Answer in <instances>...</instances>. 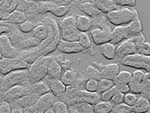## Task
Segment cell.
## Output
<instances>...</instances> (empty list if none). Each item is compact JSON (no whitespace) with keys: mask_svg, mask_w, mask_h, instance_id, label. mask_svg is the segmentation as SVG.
<instances>
[{"mask_svg":"<svg viewBox=\"0 0 150 113\" xmlns=\"http://www.w3.org/2000/svg\"><path fill=\"white\" fill-rule=\"evenodd\" d=\"M43 23L47 26L48 35L46 38L36 48L41 54V56H46L52 53L57 49V46L61 39V35L57 23L52 18H45Z\"/></svg>","mask_w":150,"mask_h":113,"instance_id":"obj_1","label":"cell"},{"mask_svg":"<svg viewBox=\"0 0 150 113\" xmlns=\"http://www.w3.org/2000/svg\"><path fill=\"white\" fill-rule=\"evenodd\" d=\"M57 99H60L64 101L67 105L85 102L91 104H95L98 101L101 100L100 94L96 91H88L85 89L83 90H72L67 89L65 92L60 97H57Z\"/></svg>","mask_w":150,"mask_h":113,"instance_id":"obj_2","label":"cell"},{"mask_svg":"<svg viewBox=\"0 0 150 113\" xmlns=\"http://www.w3.org/2000/svg\"><path fill=\"white\" fill-rule=\"evenodd\" d=\"M108 21L113 25H124L132 20L138 18L139 14L137 11L130 9V7H119L114 11L106 13Z\"/></svg>","mask_w":150,"mask_h":113,"instance_id":"obj_3","label":"cell"},{"mask_svg":"<svg viewBox=\"0 0 150 113\" xmlns=\"http://www.w3.org/2000/svg\"><path fill=\"white\" fill-rule=\"evenodd\" d=\"M27 84H30L27 69L11 70L6 75H4L0 84V91L4 92L14 85Z\"/></svg>","mask_w":150,"mask_h":113,"instance_id":"obj_4","label":"cell"},{"mask_svg":"<svg viewBox=\"0 0 150 113\" xmlns=\"http://www.w3.org/2000/svg\"><path fill=\"white\" fill-rule=\"evenodd\" d=\"M50 58L51 57L50 55L42 56L36 59L32 64L29 65L27 70L30 84H34L44 79L47 76V66Z\"/></svg>","mask_w":150,"mask_h":113,"instance_id":"obj_5","label":"cell"},{"mask_svg":"<svg viewBox=\"0 0 150 113\" xmlns=\"http://www.w3.org/2000/svg\"><path fill=\"white\" fill-rule=\"evenodd\" d=\"M61 38L67 41H77L80 31L76 26V17L69 16L59 23Z\"/></svg>","mask_w":150,"mask_h":113,"instance_id":"obj_6","label":"cell"},{"mask_svg":"<svg viewBox=\"0 0 150 113\" xmlns=\"http://www.w3.org/2000/svg\"><path fill=\"white\" fill-rule=\"evenodd\" d=\"M120 62L125 66L143 70L147 72L150 71V56L142 55L140 53L135 52L125 56L120 60Z\"/></svg>","mask_w":150,"mask_h":113,"instance_id":"obj_7","label":"cell"},{"mask_svg":"<svg viewBox=\"0 0 150 113\" xmlns=\"http://www.w3.org/2000/svg\"><path fill=\"white\" fill-rule=\"evenodd\" d=\"M32 92H33L32 84L17 85L4 92V100L9 103H11L23 96H25Z\"/></svg>","mask_w":150,"mask_h":113,"instance_id":"obj_8","label":"cell"},{"mask_svg":"<svg viewBox=\"0 0 150 113\" xmlns=\"http://www.w3.org/2000/svg\"><path fill=\"white\" fill-rule=\"evenodd\" d=\"M90 37L93 43L96 45H101L104 43L110 42L112 30L109 26L106 27H96L91 29Z\"/></svg>","mask_w":150,"mask_h":113,"instance_id":"obj_9","label":"cell"},{"mask_svg":"<svg viewBox=\"0 0 150 113\" xmlns=\"http://www.w3.org/2000/svg\"><path fill=\"white\" fill-rule=\"evenodd\" d=\"M0 50L3 55V58H16L19 49L12 45L10 38L6 33H4L0 36Z\"/></svg>","mask_w":150,"mask_h":113,"instance_id":"obj_10","label":"cell"},{"mask_svg":"<svg viewBox=\"0 0 150 113\" xmlns=\"http://www.w3.org/2000/svg\"><path fill=\"white\" fill-rule=\"evenodd\" d=\"M56 100L57 97L51 91H48L41 95L37 103L35 104L36 113H44L46 110L53 106Z\"/></svg>","mask_w":150,"mask_h":113,"instance_id":"obj_11","label":"cell"},{"mask_svg":"<svg viewBox=\"0 0 150 113\" xmlns=\"http://www.w3.org/2000/svg\"><path fill=\"white\" fill-rule=\"evenodd\" d=\"M57 49L64 54H76L84 51V48L78 43V41H67L60 39Z\"/></svg>","mask_w":150,"mask_h":113,"instance_id":"obj_12","label":"cell"},{"mask_svg":"<svg viewBox=\"0 0 150 113\" xmlns=\"http://www.w3.org/2000/svg\"><path fill=\"white\" fill-rule=\"evenodd\" d=\"M135 52H137L136 47L134 44V42L132 41L131 38H129L122 41L120 44H118V46L116 47V51H115V58L121 60L125 56H128Z\"/></svg>","mask_w":150,"mask_h":113,"instance_id":"obj_13","label":"cell"},{"mask_svg":"<svg viewBox=\"0 0 150 113\" xmlns=\"http://www.w3.org/2000/svg\"><path fill=\"white\" fill-rule=\"evenodd\" d=\"M131 38V35L129 33V30L127 28V25H118L115 27L112 30V34H111V40L110 42L114 45H118L122 41Z\"/></svg>","mask_w":150,"mask_h":113,"instance_id":"obj_14","label":"cell"},{"mask_svg":"<svg viewBox=\"0 0 150 113\" xmlns=\"http://www.w3.org/2000/svg\"><path fill=\"white\" fill-rule=\"evenodd\" d=\"M40 96L41 95H38V94H37L35 92L27 94L25 96H23L21 97L16 99L15 101L10 103L11 107H12V106H18V107H21V108L23 109L26 106L32 105V104H36Z\"/></svg>","mask_w":150,"mask_h":113,"instance_id":"obj_15","label":"cell"},{"mask_svg":"<svg viewBox=\"0 0 150 113\" xmlns=\"http://www.w3.org/2000/svg\"><path fill=\"white\" fill-rule=\"evenodd\" d=\"M40 57H42V56L38 52L37 48L33 47V48H30L29 50H20L19 49L16 58H18L22 60H23L24 62H26L28 65H30Z\"/></svg>","mask_w":150,"mask_h":113,"instance_id":"obj_16","label":"cell"},{"mask_svg":"<svg viewBox=\"0 0 150 113\" xmlns=\"http://www.w3.org/2000/svg\"><path fill=\"white\" fill-rule=\"evenodd\" d=\"M45 11H46V12H50L56 17L62 18L69 12V7L57 4L53 1H46L45 2Z\"/></svg>","mask_w":150,"mask_h":113,"instance_id":"obj_17","label":"cell"},{"mask_svg":"<svg viewBox=\"0 0 150 113\" xmlns=\"http://www.w3.org/2000/svg\"><path fill=\"white\" fill-rule=\"evenodd\" d=\"M44 80L49 85L50 91H51L56 97H60L63 95L66 90V85L60 80V79H55V78H50L48 77H44Z\"/></svg>","mask_w":150,"mask_h":113,"instance_id":"obj_18","label":"cell"},{"mask_svg":"<svg viewBox=\"0 0 150 113\" xmlns=\"http://www.w3.org/2000/svg\"><path fill=\"white\" fill-rule=\"evenodd\" d=\"M63 68L60 65V64L57 61L56 58L51 57L48 63L47 66V76L48 77L50 78H55V79H60L62 74H63Z\"/></svg>","mask_w":150,"mask_h":113,"instance_id":"obj_19","label":"cell"},{"mask_svg":"<svg viewBox=\"0 0 150 113\" xmlns=\"http://www.w3.org/2000/svg\"><path fill=\"white\" fill-rule=\"evenodd\" d=\"M26 19H28V17L23 11H19V10H15L12 12H11L10 14L3 17L1 20L6 23H9L11 24L18 25Z\"/></svg>","mask_w":150,"mask_h":113,"instance_id":"obj_20","label":"cell"},{"mask_svg":"<svg viewBox=\"0 0 150 113\" xmlns=\"http://www.w3.org/2000/svg\"><path fill=\"white\" fill-rule=\"evenodd\" d=\"M119 71H120V67L118 64H109L107 65L102 66V68L100 69V76L101 78L113 80Z\"/></svg>","mask_w":150,"mask_h":113,"instance_id":"obj_21","label":"cell"},{"mask_svg":"<svg viewBox=\"0 0 150 113\" xmlns=\"http://www.w3.org/2000/svg\"><path fill=\"white\" fill-rule=\"evenodd\" d=\"M102 13L106 14L108 12L114 11L119 6H117L113 0H91L90 1Z\"/></svg>","mask_w":150,"mask_h":113,"instance_id":"obj_22","label":"cell"},{"mask_svg":"<svg viewBox=\"0 0 150 113\" xmlns=\"http://www.w3.org/2000/svg\"><path fill=\"white\" fill-rule=\"evenodd\" d=\"M78 9L83 12L86 16L91 18H95L97 16H99L100 14H102V12L91 3V2H83L81 3L78 5Z\"/></svg>","mask_w":150,"mask_h":113,"instance_id":"obj_23","label":"cell"},{"mask_svg":"<svg viewBox=\"0 0 150 113\" xmlns=\"http://www.w3.org/2000/svg\"><path fill=\"white\" fill-rule=\"evenodd\" d=\"M149 99L140 95L135 104L132 106V112H149Z\"/></svg>","mask_w":150,"mask_h":113,"instance_id":"obj_24","label":"cell"},{"mask_svg":"<svg viewBox=\"0 0 150 113\" xmlns=\"http://www.w3.org/2000/svg\"><path fill=\"white\" fill-rule=\"evenodd\" d=\"M76 26L80 31L87 32L93 27V19L88 16H77L76 17Z\"/></svg>","mask_w":150,"mask_h":113,"instance_id":"obj_25","label":"cell"},{"mask_svg":"<svg viewBox=\"0 0 150 113\" xmlns=\"http://www.w3.org/2000/svg\"><path fill=\"white\" fill-rule=\"evenodd\" d=\"M100 52L102 55L108 60H113L115 58V51H116V46L112 44L111 42H107L103 45H99Z\"/></svg>","mask_w":150,"mask_h":113,"instance_id":"obj_26","label":"cell"},{"mask_svg":"<svg viewBox=\"0 0 150 113\" xmlns=\"http://www.w3.org/2000/svg\"><path fill=\"white\" fill-rule=\"evenodd\" d=\"M79 78V74L70 69L65 70L63 71V74L60 77V80L66 86L72 85L76 83V81Z\"/></svg>","mask_w":150,"mask_h":113,"instance_id":"obj_27","label":"cell"},{"mask_svg":"<svg viewBox=\"0 0 150 113\" xmlns=\"http://www.w3.org/2000/svg\"><path fill=\"white\" fill-rule=\"evenodd\" d=\"M18 0H4L0 4V13L2 17H4L13 11H15L18 7Z\"/></svg>","mask_w":150,"mask_h":113,"instance_id":"obj_28","label":"cell"},{"mask_svg":"<svg viewBox=\"0 0 150 113\" xmlns=\"http://www.w3.org/2000/svg\"><path fill=\"white\" fill-rule=\"evenodd\" d=\"M33 38H35L36 39H38V41L42 42L44 40L48 35V29L47 26L44 23H39L37 24L35 26V28L31 31V32L30 33Z\"/></svg>","mask_w":150,"mask_h":113,"instance_id":"obj_29","label":"cell"},{"mask_svg":"<svg viewBox=\"0 0 150 113\" xmlns=\"http://www.w3.org/2000/svg\"><path fill=\"white\" fill-rule=\"evenodd\" d=\"M131 76H132V73L127 71V70H122V71H119L118 74L114 77L113 79V82L115 85L117 86H121V85H128L131 79Z\"/></svg>","mask_w":150,"mask_h":113,"instance_id":"obj_30","label":"cell"},{"mask_svg":"<svg viewBox=\"0 0 150 113\" xmlns=\"http://www.w3.org/2000/svg\"><path fill=\"white\" fill-rule=\"evenodd\" d=\"M113 107V104L110 101L100 100L95 104H93V109L95 113H108L110 112Z\"/></svg>","mask_w":150,"mask_h":113,"instance_id":"obj_31","label":"cell"},{"mask_svg":"<svg viewBox=\"0 0 150 113\" xmlns=\"http://www.w3.org/2000/svg\"><path fill=\"white\" fill-rule=\"evenodd\" d=\"M126 25H127V28L129 30L131 37H133V36L138 34L139 32H142V23L141 22L140 18L132 20L131 22L127 23Z\"/></svg>","mask_w":150,"mask_h":113,"instance_id":"obj_32","label":"cell"},{"mask_svg":"<svg viewBox=\"0 0 150 113\" xmlns=\"http://www.w3.org/2000/svg\"><path fill=\"white\" fill-rule=\"evenodd\" d=\"M41 42L38 41V39H36L35 38H33L31 35H28L21 43H19L17 45L18 49H23V48H26V49H30V48H33V47H37L38 45H39Z\"/></svg>","mask_w":150,"mask_h":113,"instance_id":"obj_33","label":"cell"},{"mask_svg":"<svg viewBox=\"0 0 150 113\" xmlns=\"http://www.w3.org/2000/svg\"><path fill=\"white\" fill-rule=\"evenodd\" d=\"M113 85H115L113 80L106 79V78H100L97 81V88H96V92L102 94L103 92H104V91L108 90L109 88H111Z\"/></svg>","mask_w":150,"mask_h":113,"instance_id":"obj_34","label":"cell"},{"mask_svg":"<svg viewBox=\"0 0 150 113\" xmlns=\"http://www.w3.org/2000/svg\"><path fill=\"white\" fill-rule=\"evenodd\" d=\"M32 89H33V92H35L38 95H43L44 93L50 91L49 85L44 79L32 84Z\"/></svg>","mask_w":150,"mask_h":113,"instance_id":"obj_35","label":"cell"},{"mask_svg":"<svg viewBox=\"0 0 150 113\" xmlns=\"http://www.w3.org/2000/svg\"><path fill=\"white\" fill-rule=\"evenodd\" d=\"M85 77L87 79H96L99 80L101 78L100 76V70L93 65H88L86 68Z\"/></svg>","mask_w":150,"mask_h":113,"instance_id":"obj_36","label":"cell"},{"mask_svg":"<svg viewBox=\"0 0 150 113\" xmlns=\"http://www.w3.org/2000/svg\"><path fill=\"white\" fill-rule=\"evenodd\" d=\"M77 41H78V43L80 45L84 48V50H88L92 45L91 38H90L89 35L86 31H81L80 32V35H79V38H78Z\"/></svg>","mask_w":150,"mask_h":113,"instance_id":"obj_37","label":"cell"},{"mask_svg":"<svg viewBox=\"0 0 150 113\" xmlns=\"http://www.w3.org/2000/svg\"><path fill=\"white\" fill-rule=\"evenodd\" d=\"M111 113H131L132 107L126 104L125 103H121L117 104H113V107L110 111Z\"/></svg>","mask_w":150,"mask_h":113,"instance_id":"obj_38","label":"cell"},{"mask_svg":"<svg viewBox=\"0 0 150 113\" xmlns=\"http://www.w3.org/2000/svg\"><path fill=\"white\" fill-rule=\"evenodd\" d=\"M37 25V23L29 19H26L24 20L23 22H22L21 23L18 24V28L23 33H26V34H29L31 32V31L35 28V26Z\"/></svg>","mask_w":150,"mask_h":113,"instance_id":"obj_39","label":"cell"},{"mask_svg":"<svg viewBox=\"0 0 150 113\" xmlns=\"http://www.w3.org/2000/svg\"><path fill=\"white\" fill-rule=\"evenodd\" d=\"M11 70H11V58H2L0 59V73L3 75H6Z\"/></svg>","mask_w":150,"mask_h":113,"instance_id":"obj_40","label":"cell"},{"mask_svg":"<svg viewBox=\"0 0 150 113\" xmlns=\"http://www.w3.org/2000/svg\"><path fill=\"white\" fill-rule=\"evenodd\" d=\"M11 70H23V69H27L29 67V65L22 60L18 58H11Z\"/></svg>","mask_w":150,"mask_h":113,"instance_id":"obj_41","label":"cell"},{"mask_svg":"<svg viewBox=\"0 0 150 113\" xmlns=\"http://www.w3.org/2000/svg\"><path fill=\"white\" fill-rule=\"evenodd\" d=\"M73 104L76 107L78 113H94L93 104H91L81 102V103Z\"/></svg>","mask_w":150,"mask_h":113,"instance_id":"obj_42","label":"cell"},{"mask_svg":"<svg viewBox=\"0 0 150 113\" xmlns=\"http://www.w3.org/2000/svg\"><path fill=\"white\" fill-rule=\"evenodd\" d=\"M120 91V89H119V86L117 85H113L111 88H109L108 90H107L106 91L103 92L102 94H100V97H101V100H103V101H110L111 97L117 92Z\"/></svg>","mask_w":150,"mask_h":113,"instance_id":"obj_43","label":"cell"},{"mask_svg":"<svg viewBox=\"0 0 150 113\" xmlns=\"http://www.w3.org/2000/svg\"><path fill=\"white\" fill-rule=\"evenodd\" d=\"M55 113H68V105L64 101L57 99L52 106Z\"/></svg>","mask_w":150,"mask_h":113,"instance_id":"obj_44","label":"cell"},{"mask_svg":"<svg viewBox=\"0 0 150 113\" xmlns=\"http://www.w3.org/2000/svg\"><path fill=\"white\" fill-rule=\"evenodd\" d=\"M139 96L138 94H135V93H133V92H128V93H125L124 94V97H123V103H125L126 104H128L129 106H133L136 100L138 99Z\"/></svg>","mask_w":150,"mask_h":113,"instance_id":"obj_45","label":"cell"},{"mask_svg":"<svg viewBox=\"0 0 150 113\" xmlns=\"http://www.w3.org/2000/svg\"><path fill=\"white\" fill-rule=\"evenodd\" d=\"M131 39H132V41L134 42V44L135 45L136 50L138 49V47L142 45V44H143L145 41H147L145 36L142 34V32H139L138 34H136V35L131 37Z\"/></svg>","mask_w":150,"mask_h":113,"instance_id":"obj_46","label":"cell"},{"mask_svg":"<svg viewBox=\"0 0 150 113\" xmlns=\"http://www.w3.org/2000/svg\"><path fill=\"white\" fill-rule=\"evenodd\" d=\"M119 7H134L136 4L135 0H113Z\"/></svg>","mask_w":150,"mask_h":113,"instance_id":"obj_47","label":"cell"},{"mask_svg":"<svg viewBox=\"0 0 150 113\" xmlns=\"http://www.w3.org/2000/svg\"><path fill=\"white\" fill-rule=\"evenodd\" d=\"M137 53H140L142 55H146L149 56L150 55V44L149 42L145 41L143 44L140 45L137 49Z\"/></svg>","mask_w":150,"mask_h":113,"instance_id":"obj_48","label":"cell"},{"mask_svg":"<svg viewBox=\"0 0 150 113\" xmlns=\"http://www.w3.org/2000/svg\"><path fill=\"white\" fill-rule=\"evenodd\" d=\"M97 81L96 79H87L84 85V89L88 91H96L97 88Z\"/></svg>","mask_w":150,"mask_h":113,"instance_id":"obj_49","label":"cell"},{"mask_svg":"<svg viewBox=\"0 0 150 113\" xmlns=\"http://www.w3.org/2000/svg\"><path fill=\"white\" fill-rule=\"evenodd\" d=\"M123 97H124V94L122 92H117L115 93L110 99V102L113 104H121L123 103Z\"/></svg>","mask_w":150,"mask_h":113,"instance_id":"obj_50","label":"cell"},{"mask_svg":"<svg viewBox=\"0 0 150 113\" xmlns=\"http://www.w3.org/2000/svg\"><path fill=\"white\" fill-rule=\"evenodd\" d=\"M15 25V24H11L9 23L4 22L3 20H0V36L4 33H7L11 29V27Z\"/></svg>","mask_w":150,"mask_h":113,"instance_id":"obj_51","label":"cell"},{"mask_svg":"<svg viewBox=\"0 0 150 113\" xmlns=\"http://www.w3.org/2000/svg\"><path fill=\"white\" fill-rule=\"evenodd\" d=\"M11 107L9 102L3 100L0 103V113H11Z\"/></svg>","mask_w":150,"mask_h":113,"instance_id":"obj_52","label":"cell"},{"mask_svg":"<svg viewBox=\"0 0 150 113\" xmlns=\"http://www.w3.org/2000/svg\"><path fill=\"white\" fill-rule=\"evenodd\" d=\"M57 61L60 64V65L62 66L64 70H68L69 68V66L71 65V63H72L70 59H69V58H61L60 59H57Z\"/></svg>","mask_w":150,"mask_h":113,"instance_id":"obj_53","label":"cell"},{"mask_svg":"<svg viewBox=\"0 0 150 113\" xmlns=\"http://www.w3.org/2000/svg\"><path fill=\"white\" fill-rule=\"evenodd\" d=\"M55 4H59V5H64V6H69L73 0H52Z\"/></svg>","mask_w":150,"mask_h":113,"instance_id":"obj_54","label":"cell"},{"mask_svg":"<svg viewBox=\"0 0 150 113\" xmlns=\"http://www.w3.org/2000/svg\"><path fill=\"white\" fill-rule=\"evenodd\" d=\"M11 113H23V109L18 106H12Z\"/></svg>","mask_w":150,"mask_h":113,"instance_id":"obj_55","label":"cell"},{"mask_svg":"<svg viewBox=\"0 0 150 113\" xmlns=\"http://www.w3.org/2000/svg\"><path fill=\"white\" fill-rule=\"evenodd\" d=\"M119 89H120V92H122L123 94L129 92V85H121V86H119Z\"/></svg>","mask_w":150,"mask_h":113,"instance_id":"obj_56","label":"cell"},{"mask_svg":"<svg viewBox=\"0 0 150 113\" xmlns=\"http://www.w3.org/2000/svg\"><path fill=\"white\" fill-rule=\"evenodd\" d=\"M44 113H55L54 112V110H53V108L51 107V108H49L48 110H46Z\"/></svg>","mask_w":150,"mask_h":113,"instance_id":"obj_57","label":"cell"},{"mask_svg":"<svg viewBox=\"0 0 150 113\" xmlns=\"http://www.w3.org/2000/svg\"><path fill=\"white\" fill-rule=\"evenodd\" d=\"M4 100V92L0 91V103Z\"/></svg>","mask_w":150,"mask_h":113,"instance_id":"obj_58","label":"cell"},{"mask_svg":"<svg viewBox=\"0 0 150 113\" xmlns=\"http://www.w3.org/2000/svg\"><path fill=\"white\" fill-rule=\"evenodd\" d=\"M3 77H4V75L0 73V84H1V82H2V79H3Z\"/></svg>","mask_w":150,"mask_h":113,"instance_id":"obj_59","label":"cell"},{"mask_svg":"<svg viewBox=\"0 0 150 113\" xmlns=\"http://www.w3.org/2000/svg\"><path fill=\"white\" fill-rule=\"evenodd\" d=\"M3 58V55H2V53H1V50H0V59Z\"/></svg>","mask_w":150,"mask_h":113,"instance_id":"obj_60","label":"cell"},{"mask_svg":"<svg viewBox=\"0 0 150 113\" xmlns=\"http://www.w3.org/2000/svg\"><path fill=\"white\" fill-rule=\"evenodd\" d=\"M2 18H3V17H2V15H1V13H0V20L2 19Z\"/></svg>","mask_w":150,"mask_h":113,"instance_id":"obj_61","label":"cell"}]
</instances>
